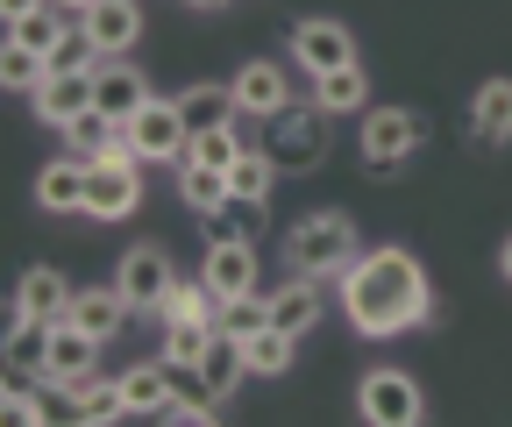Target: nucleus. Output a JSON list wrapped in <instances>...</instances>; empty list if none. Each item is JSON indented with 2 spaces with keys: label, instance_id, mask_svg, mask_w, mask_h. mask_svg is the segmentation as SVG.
<instances>
[{
  "label": "nucleus",
  "instance_id": "dca6fc26",
  "mask_svg": "<svg viewBox=\"0 0 512 427\" xmlns=\"http://www.w3.org/2000/svg\"><path fill=\"white\" fill-rule=\"evenodd\" d=\"M214 406H221V392L207 385V371H200V363H171V406H164L157 420L207 427V420H214Z\"/></svg>",
  "mask_w": 512,
  "mask_h": 427
},
{
  "label": "nucleus",
  "instance_id": "72a5a7b5",
  "mask_svg": "<svg viewBox=\"0 0 512 427\" xmlns=\"http://www.w3.org/2000/svg\"><path fill=\"white\" fill-rule=\"evenodd\" d=\"M256 328H271V299H256V292H242V299H221V335L249 342Z\"/></svg>",
  "mask_w": 512,
  "mask_h": 427
},
{
  "label": "nucleus",
  "instance_id": "bb28decb",
  "mask_svg": "<svg viewBox=\"0 0 512 427\" xmlns=\"http://www.w3.org/2000/svg\"><path fill=\"white\" fill-rule=\"evenodd\" d=\"M43 356H50V321H36V314H8V363H15V371H36V378H43Z\"/></svg>",
  "mask_w": 512,
  "mask_h": 427
},
{
  "label": "nucleus",
  "instance_id": "c756f323",
  "mask_svg": "<svg viewBox=\"0 0 512 427\" xmlns=\"http://www.w3.org/2000/svg\"><path fill=\"white\" fill-rule=\"evenodd\" d=\"M178 114H185V129L235 121V86H192V93H178Z\"/></svg>",
  "mask_w": 512,
  "mask_h": 427
},
{
  "label": "nucleus",
  "instance_id": "9d476101",
  "mask_svg": "<svg viewBox=\"0 0 512 427\" xmlns=\"http://www.w3.org/2000/svg\"><path fill=\"white\" fill-rule=\"evenodd\" d=\"M235 114L242 121H271V114H285L292 107V86H285V65H271V57H256V65H242L235 79Z\"/></svg>",
  "mask_w": 512,
  "mask_h": 427
},
{
  "label": "nucleus",
  "instance_id": "a211bd4d",
  "mask_svg": "<svg viewBox=\"0 0 512 427\" xmlns=\"http://www.w3.org/2000/svg\"><path fill=\"white\" fill-rule=\"evenodd\" d=\"M128 314H136V307H128L121 285H86V292H72V321H79L86 335H100V342H114Z\"/></svg>",
  "mask_w": 512,
  "mask_h": 427
},
{
  "label": "nucleus",
  "instance_id": "473e14b6",
  "mask_svg": "<svg viewBox=\"0 0 512 427\" xmlns=\"http://www.w3.org/2000/svg\"><path fill=\"white\" fill-rule=\"evenodd\" d=\"M43 72H50L43 57H36L29 43H15V36H8V50H0V86H8V93H36V86H43Z\"/></svg>",
  "mask_w": 512,
  "mask_h": 427
},
{
  "label": "nucleus",
  "instance_id": "20e7f679",
  "mask_svg": "<svg viewBox=\"0 0 512 427\" xmlns=\"http://www.w3.org/2000/svg\"><path fill=\"white\" fill-rule=\"evenodd\" d=\"M143 200V157H100L86 178V214L93 221H128Z\"/></svg>",
  "mask_w": 512,
  "mask_h": 427
},
{
  "label": "nucleus",
  "instance_id": "1a4fd4ad",
  "mask_svg": "<svg viewBox=\"0 0 512 427\" xmlns=\"http://www.w3.org/2000/svg\"><path fill=\"white\" fill-rule=\"evenodd\" d=\"M100 371V335H86L72 314L50 321V356H43V378L50 385H72V378H93Z\"/></svg>",
  "mask_w": 512,
  "mask_h": 427
},
{
  "label": "nucleus",
  "instance_id": "f3484780",
  "mask_svg": "<svg viewBox=\"0 0 512 427\" xmlns=\"http://www.w3.org/2000/svg\"><path fill=\"white\" fill-rule=\"evenodd\" d=\"M221 299H242V292H256V250L242 235H228V242H207V271H200Z\"/></svg>",
  "mask_w": 512,
  "mask_h": 427
},
{
  "label": "nucleus",
  "instance_id": "f03ea898",
  "mask_svg": "<svg viewBox=\"0 0 512 427\" xmlns=\"http://www.w3.org/2000/svg\"><path fill=\"white\" fill-rule=\"evenodd\" d=\"M285 257H292V271L299 278H342L349 264H356V221L342 214V207H328V214H306L299 228H292V242H285Z\"/></svg>",
  "mask_w": 512,
  "mask_h": 427
},
{
  "label": "nucleus",
  "instance_id": "b1692460",
  "mask_svg": "<svg viewBox=\"0 0 512 427\" xmlns=\"http://www.w3.org/2000/svg\"><path fill=\"white\" fill-rule=\"evenodd\" d=\"M363 100H370V79H363L356 65L313 79V107H320V114H363Z\"/></svg>",
  "mask_w": 512,
  "mask_h": 427
},
{
  "label": "nucleus",
  "instance_id": "c85d7f7f",
  "mask_svg": "<svg viewBox=\"0 0 512 427\" xmlns=\"http://www.w3.org/2000/svg\"><path fill=\"white\" fill-rule=\"evenodd\" d=\"M292 342H299V335H285V328H256V335L242 342V356H249L256 378H285V371H292Z\"/></svg>",
  "mask_w": 512,
  "mask_h": 427
},
{
  "label": "nucleus",
  "instance_id": "4468645a",
  "mask_svg": "<svg viewBox=\"0 0 512 427\" xmlns=\"http://www.w3.org/2000/svg\"><path fill=\"white\" fill-rule=\"evenodd\" d=\"M86 178H93V164L79 150L72 157H50L43 178H36V207L43 214H86Z\"/></svg>",
  "mask_w": 512,
  "mask_h": 427
},
{
  "label": "nucleus",
  "instance_id": "58836bf2",
  "mask_svg": "<svg viewBox=\"0 0 512 427\" xmlns=\"http://www.w3.org/2000/svg\"><path fill=\"white\" fill-rule=\"evenodd\" d=\"M185 8H207V15H214V8H221V0H185Z\"/></svg>",
  "mask_w": 512,
  "mask_h": 427
},
{
  "label": "nucleus",
  "instance_id": "2eb2a0df",
  "mask_svg": "<svg viewBox=\"0 0 512 427\" xmlns=\"http://www.w3.org/2000/svg\"><path fill=\"white\" fill-rule=\"evenodd\" d=\"M79 22L93 29L100 57H128V50H136V36H143V8H136V0H93Z\"/></svg>",
  "mask_w": 512,
  "mask_h": 427
},
{
  "label": "nucleus",
  "instance_id": "5701e85b",
  "mask_svg": "<svg viewBox=\"0 0 512 427\" xmlns=\"http://www.w3.org/2000/svg\"><path fill=\"white\" fill-rule=\"evenodd\" d=\"M271 178H278L271 150H242V157L228 164V193H235V207H264V200H271Z\"/></svg>",
  "mask_w": 512,
  "mask_h": 427
},
{
  "label": "nucleus",
  "instance_id": "f257e3e1",
  "mask_svg": "<svg viewBox=\"0 0 512 427\" xmlns=\"http://www.w3.org/2000/svg\"><path fill=\"white\" fill-rule=\"evenodd\" d=\"M342 307L356 321V335L384 342V335H406V328H427L434 314V292H427V271L406 257V250H370L342 271Z\"/></svg>",
  "mask_w": 512,
  "mask_h": 427
},
{
  "label": "nucleus",
  "instance_id": "423d86ee",
  "mask_svg": "<svg viewBox=\"0 0 512 427\" xmlns=\"http://www.w3.org/2000/svg\"><path fill=\"white\" fill-rule=\"evenodd\" d=\"M320 157H328L320 107H285V114H271V164H278V171H313Z\"/></svg>",
  "mask_w": 512,
  "mask_h": 427
},
{
  "label": "nucleus",
  "instance_id": "4be33fe9",
  "mask_svg": "<svg viewBox=\"0 0 512 427\" xmlns=\"http://www.w3.org/2000/svg\"><path fill=\"white\" fill-rule=\"evenodd\" d=\"M470 129H477L484 143H512V79L477 86V100H470Z\"/></svg>",
  "mask_w": 512,
  "mask_h": 427
},
{
  "label": "nucleus",
  "instance_id": "f8f14e48",
  "mask_svg": "<svg viewBox=\"0 0 512 427\" xmlns=\"http://www.w3.org/2000/svg\"><path fill=\"white\" fill-rule=\"evenodd\" d=\"M114 285L128 292V307H136V314H157V307H164V292L178 285V271H171L164 250H128L121 271H114Z\"/></svg>",
  "mask_w": 512,
  "mask_h": 427
},
{
  "label": "nucleus",
  "instance_id": "2f4dec72",
  "mask_svg": "<svg viewBox=\"0 0 512 427\" xmlns=\"http://www.w3.org/2000/svg\"><path fill=\"white\" fill-rule=\"evenodd\" d=\"M207 342H214V321H164V363H200L207 356Z\"/></svg>",
  "mask_w": 512,
  "mask_h": 427
},
{
  "label": "nucleus",
  "instance_id": "f704fd0d",
  "mask_svg": "<svg viewBox=\"0 0 512 427\" xmlns=\"http://www.w3.org/2000/svg\"><path fill=\"white\" fill-rule=\"evenodd\" d=\"M93 65H100V43H93L86 22H72V29H64V43L50 50V72H93Z\"/></svg>",
  "mask_w": 512,
  "mask_h": 427
},
{
  "label": "nucleus",
  "instance_id": "7ed1b4c3",
  "mask_svg": "<svg viewBox=\"0 0 512 427\" xmlns=\"http://www.w3.org/2000/svg\"><path fill=\"white\" fill-rule=\"evenodd\" d=\"M420 136H427V121L413 107H377V114H363V164L392 171V164H406L420 150Z\"/></svg>",
  "mask_w": 512,
  "mask_h": 427
},
{
  "label": "nucleus",
  "instance_id": "393cba45",
  "mask_svg": "<svg viewBox=\"0 0 512 427\" xmlns=\"http://www.w3.org/2000/svg\"><path fill=\"white\" fill-rule=\"evenodd\" d=\"M121 399H128V413H164L171 406V363L157 356V363H136V371L121 378Z\"/></svg>",
  "mask_w": 512,
  "mask_h": 427
},
{
  "label": "nucleus",
  "instance_id": "412c9836",
  "mask_svg": "<svg viewBox=\"0 0 512 427\" xmlns=\"http://www.w3.org/2000/svg\"><path fill=\"white\" fill-rule=\"evenodd\" d=\"M64 399H72V420H86V427H107V420H121V413H128L121 378L107 385L100 371H93V378H72V385H64Z\"/></svg>",
  "mask_w": 512,
  "mask_h": 427
},
{
  "label": "nucleus",
  "instance_id": "6ab92c4d",
  "mask_svg": "<svg viewBox=\"0 0 512 427\" xmlns=\"http://www.w3.org/2000/svg\"><path fill=\"white\" fill-rule=\"evenodd\" d=\"M15 314H36V321H64V314H72V285H64V271H50V264L22 271V285H15Z\"/></svg>",
  "mask_w": 512,
  "mask_h": 427
},
{
  "label": "nucleus",
  "instance_id": "39448f33",
  "mask_svg": "<svg viewBox=\"0 0 512 427\" xmlns=\"http://www.w3.org/2000/svg\"><path fill=\"white\" fill-rule=\"evenodd\" d=\"M356 413H363L370 427H413V420L427 413V399H420V385H413L406 371H370V378L356 385Z\"/></svg>",
  "mask_w": 512,
  "mask_h": 427
},
{
  "label": "nucleus",
  "instance_id": "a878e982",
  "mask_svg": "<svg viewBox=\"0 0 512 427\" xmlns=\"http://www.w3.org/2000/svg\"><path fill=\"white\" fill-rule=\"evenodd\" d=\"M242 150H249V143H242V129H235V121H214V129H192V143H185V164L228 171V164H235Z\"/></svg>",
  "mask_w": 512,
  "mask_h": 427
},
{
  "label": "nucleus",
  "instance_id": "6e6552de",
  "mask_svg": "<svg viewBox=\"0 0 512 427\" xmlns=\"http://www.w3.org/2000/svg\"><path fill=\"white\" fill-rule=\"evenodd\" d=\"M150 100H157L150 79L128 65V57H100V65H93V107H100L107 121H121V129H128V121H136Z\"/></svg>",
  "mask_w": 512,
  "mask_h": 427
},
{
  "label": "nucleus",
  "instance_id": "aec40b11",
  "mask_svg": "<svg viewBox=\"0 0 512 427\" xmlns=\"http://www.w3.org/2000/svg\"><path fill=\"white\" fill-rule=\"evenodd\" d=\"M320 278H299L292 271V285H278L271 292V328H285V335H306V328H320Z\"/></svg>",
  "mask_w": 512,
  "mask_h": 427
},
{
  "label": "nucleus",
  "instance_id": "9b49d317",
  "mask_svg": "<svg viewBox=\"0 0 512 427\" xmlns=\"http://www.w3.org/2000/svg\"><path fill=\"white\" fill-rule=\"evenodd\" d=\"M292 65L313 72V79H320V72H342V65H356V43H349L342 22H320V15H313V22L292 29Z\"/></svg>",
  "mask_w": 512,
  "mask_h": 427
},
{
  "label": "nucleus",
  "instance_id": "cd10ccee",
  "mask_svg": "<svg viewBox=\"0 0 512 427\" xmlns=\"http://www.w3.org/2000/svg\"><path fill=\"white\" fill-rule=\"evenodd\" d=\"M200 371H207V385L228 399V392L249 378V356H242V342H235V335H221V328H214V342H207V356H200Z\"/></svg>",
  "mask_w": 512,
  "mask_h": 427
},
{
  "label": "nucleus",
  "instance_id": "c9c22d12",
  "mask_svg": "<svg viewBox=\"0 0 512 427\" xmlns=\"http://www.w3.org/2000/svg\"><path fill=\"white\" fill-rule=\"evenodd\" d=\"M43 8V0H0V15H8V22H22V15H36Z\"/></svg>",
  "mask_w": 512,
  "mask_h": 427
},
{
  "label": "nucleus",
  "instance_id": "e433bc0d",
  "mask_svg": "<svg viewBox=\"0 0 512 427\" xmlns=\"http://www.w3.org/2000/svg\"><path fill=\"white\" fill-rule=\"evenodd\" d=\"M498 271H505V278H512V235H505V250H498Z\"/></svg>",
  "mask_w": 512,
  "mask_h": 427
},
{
  "label": "nucleus",
  "instance_id": "4c0bfd02",
  "mask_svg": "<svg viewBox=\"0 0 512 427\" xmlns=\"http://www.w3.org/2000/svg\"><path fill=\"white\" fill-rule=\"evenodd\" d=\"M57 8H72V15H86V8H93V0H57Z\"/></svg>",
  "mask_w": 512,
  "mask_h": 427
},
{
  "label": "nucleus",
  "instance_id": "7c9ffc66",
  "mask_svg": "<svg viewBox=\"0 0 512 427\" xmlns=\"http://www.w3.org/2000/svg\"><path fill=\"white\" fill-rule=\"evenodd\" d=\"M178 193H185L192 214H214V207L235 200V193H228V171H207V164H185V171H178Z\"/></svg>",
  "mask_w": 512,
  "mask_h": 427
},
{
  "label": "nucleus",
  "instance_id": "ddd939ff",
  "mask_svg": "<svg viewBox=\"0 0 512 427\" xmlns=\"http://www.w3.org/2000/svg\"><path fill=\"white\" fill-rule=\"evenodd\" d=\"M29 100H36V121L72 129V121L93 107V72H43V86H36Z\"/></svg>",
  "mask_w": 512,
  "mask_h": 427
},
{
  "label": "nucleus",
  "instance_id": "0eeeda50",
  "mask_svg": "<svg viewBox=\"0 0 512 427\" xmlns=\"http://www.w3.org/2000/svg\"><path fill=\"white\" fill-rule=\"evenodd\" d=\"M128 143H136V157H143V164H185L192 129H185L178 100H150L136 121H128Z\"/></svg>",
  "mask_w": 512,
  "mask_h": 427
}]
</instances>
